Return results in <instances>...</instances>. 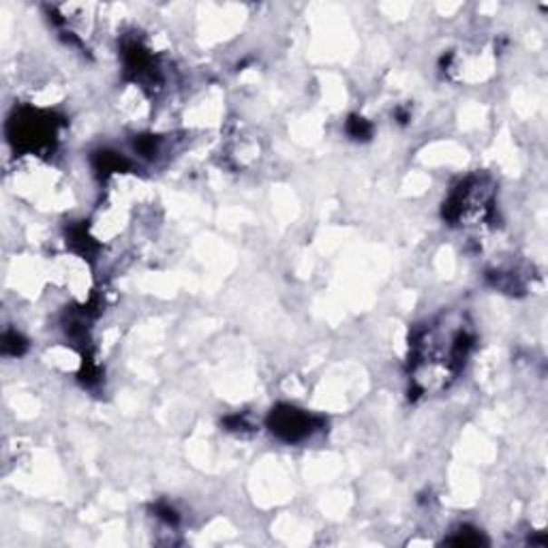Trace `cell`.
Segmentation results:
<instances>
[{
  "instance_id": "obj_1",
  "label": "cell",
  "mask_w": 548,
  "mask_h": 548,
  "mask_svg": "<svg viewBox=\"0 0 548 548\" xmlns=\"http://www.w3.org/2000/svg\"><path fill=\"white\" fill-rule=\"evenodd\" d=\"M270 425H272V431L281 435V437L288 439V442H298V439L307 437V435L311 433V418L302 414V411L291 407L274 411Z\"/></svg>"
}]
</instances>
